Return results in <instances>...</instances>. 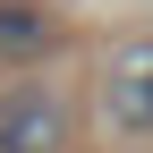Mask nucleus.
<instances>
[{
    "label": "nucleus",
    "mask_w": 153,
    "mask_h": 153,
    "mask_svg": "<svg viewBox=\"0 0 153 153\" xmlns=\"http://www.w3.org/2000/svg\"><path fill=\"white\" fill-rule=\"evenodd\" d=\"M0 153H68V94L0 85Z\"/></svg>",
    "instance_id": "1"
},
{
    "label": "nucleus",
    "mask_w": 153,
    "mask_h": 153,
    "mask_svg": "<svg viewBox=\"0 0 153 153\" xmlns=\"http://www.w3.org/2000/svg\"><path fill=\"white\" fill-rule=\"evenodd\" d=\"M102 119L119 136H153V34H136L102 60Z\"/></svg>",
    "instance_id": "2"
},
{
    "label": "nucleus",
    "mask_w": 153,
    "mask_h": 153,
    "mask_svg": "<svg viewBox=\"0 0 153 153\" xmlns=\"http://www.w3.org/2000/svg\"><path fill=\"white\" fill-rule=\"evenodd\" d=\"M68 43V26L43 9V0H0V68H34Z\"/></svg>",
    "instance_id": "3"
}]
</instances>
